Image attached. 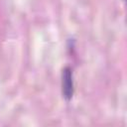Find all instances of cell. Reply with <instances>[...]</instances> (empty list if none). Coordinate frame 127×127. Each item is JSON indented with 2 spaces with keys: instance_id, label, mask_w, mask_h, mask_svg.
Here are the masks:
<instances>
[{
  "instance_id": "cell-1",
  "label": "cell",
  "mask_w": 127,
  "mask_h": 127,
  "mask_svg": "<svg viewBox=\"0 0 127 127\" xmlns=\"http://www.w3.org/2000/svg\"><path fill=\"white\" fill-rule=\"evenodd\" d=\"M63 94L66 100H69L73 94V82L72 73L69 67H65L63 70Z\"/></svg>"
}]
</instances>
